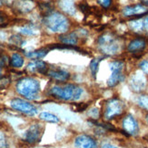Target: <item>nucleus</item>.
Here are the masks:
<instances>
[{"mask_svg": "<svg viewBox=\"0 0 148 148\" xmlns=\"http://www.w3.org/2000/svg\"><path fill=\"white\" fill-rule=\"evenodd\" d=\"M49 93L55 98L63 101H76L83 94V89L75 84L56 85L50 89Z\"/></svg>", "mask_w": 148, "mask_h": 148, "instance_id": "1", "label": "nucleus"}, {"mask_svg": "<svg viewBox=\"0 0 148 148\" xmlns=\"http://www.w3.org/2000/svg\"><path fill=\"white\" fill-rule=\"evenodd\" d=\"M16 92L29 100H35L40 92V83L37 80L31 77H25L16 83Z\"/></svg>", "mask_w": 148, "mask_h": 148, "instance_id": "2", "label": "nucleus"}, {"mask_svg": "<svg viewBox=\"0 0 148 148\" xmlns=\"http://www.w3.org/2000/svg\"><path fill=\"white\" fill-rule=\"evenodd\" d=\"M122 47L123 43L121 40L112 33H105L98 38L99 49L108 56L118 54L122 49Z\"/></svg>", "mask_w": 148, "mask_h": 148, "instance_id": "3", "label": "nucleus"}, {"mask_svg": "<svg viewBox=\"0 0 148 148\" xmlns=\"http://www.w3.org/2000/svg\"><path fill=\"white\" fill-rule=\"evenodd\" d=\"M44 22L48 29L57 33H65L70 27L68 18L59 12H53L52 14L46 17Z\"/></svg>", "mask_w": 148, "mask_h": 148, "instance_id": "4", "label": "nucleus"}, {"mask_svg": "<svg viewBox=\"0 0 148 148\" xmlns=\"http://www.w3.org/2000/svg\"><path fill=\"white\" fill-rule=\"evenodd\" d=\"M124 109H125V104H123V101L116 98L111 99L106 104L104 117L106 120L114 119L123 113Z\"/></svg>", "mask_w": 148, "mask_h": 148, "instance_id": "5", "label": "nucleus"}, {"mask_svg": "<svg viewBox=\"0 0 148 148\" xmlns=\"http://www.w3.org/2000/svg\"><path fill=\"white\" fill-rule=\"evenodd\" d=\"M44 131H45V127L43 124H32L28 129L25 131L24 139L25 142L28 144H31V145L37 144L41 141Z\"/></svg>", "mask_w": 148, "mask_h": 148, "instance_id": "6", "label": "nucleus"}, {"mask_svg": "<svg viewBox=\"0 0 148 148\" xmlns=\"http://www.w3.org/2000/svg\"><path fill=\"white\" fill-rule=\"evenodd\" d=\"M10 105L13 109L29 116H34L37 113V109L33 104L22 99H13L10 101Z\"/></svg>", "mask_w": 148, "mask_h": 148, "instance_id": "7", "label": "nucleus"}, {"mask_svg": "<svg viewBox=\"0 0 148 148\" xmlns=\"http://www.w3.org/2000/svg\"><path fill=\"white\" fill-rule=\"evenodd\" d=\"M129 85L134 92H143L146 86V80L145 75L141 73L134 74L129 81Z\"/></svg>", "mask_w": 148, "mask_h": 148, "instance_id": "8", "label": "nucleus"}, {"mask_svg": "<svg viewBox=\"0 0 148 148\" xmlns=\"http://www.w3.org/2000/svg\"><path fill=\"white\" fill-rule=\"evenodd\" d=\"M148 13V6L145 5H133L128 6L123 9V15L125 17H134V16H142Z\"/></svg>", "mask_w": 148, "mask_h": 148, "instance_id": "9", "label": "nucleus"}, {"mask_svg": "<svg viewBox=\"0 0 148 148\" xmlns=\"http://www.w3.org/2000/svg\"><path fill=\"white\" fill-rule=\"evenodd\" d=\"M75 148H97V143L96 141L86 134L77 136L75 140Z\"/></svg>", "mask_w": 148, "mask_h": 148, "instance_id": "10", "label": "nucleus"}, {"mask_svg": "<svg viewBox=\"0 0 148 148\" xmlns=\"http://www.w3.org/2000/svg\"><path fill=\"white\" fill-rule=\"evenodd\" d=\"M27 70L30 73H40L43 75H47L49 69L46 62L43 60H36L28 64L27 67Z\"/></svg>", "mask_w": 148, "mask_h": 148, "instance_id": "11", "label": "nucleus"}, {"mask_svg": "<svg viewBox=\"0 0 148 148\" xmlns=\"http://www.w3.org/2000/svg\"><path fill=\"white\" fill-rule=\"evenodd\" d=\"M123 128L124 130L130 135H136L138 133L139 127L136 120L132 115L128 114L123 120Z\"/></svg>", "mask_w": 148, "mask_h": 148, "instance_id": "12", "label": "nucleus"}, {"mask_svg": "<svg viewBox=\"0 0 148 148\" xmlns=\"http://www.w3.org/2000/svg\"><path fill=\"white\" fill-rule=\"evenodd\" d=\"M47 75L58 82H66L70 79V73L61 69H50Z\"/></svg>", "mask_w": 148, "mask_h": 148, "instance_id": "13", "label": "nucleus"}, {"mask_svg": "<svg viewBox=\"0 0 148 148\" xmlns=\"http://www.w3.org/2000/svg\"><path fill=\"white\" fill-rule=\"evenodd\" d=\"M146 42L144 38H136L132 40L127 47V50L131 53H138L145 49Z\"/></svg>", "mask_w": 148, "mask_h": 148, "instance_id": "14", "label": "nucleus"}, {"mask_svg": "<svg viewBox=\"0 0 148 148\" xmlns=\"http://www.w3.org/2000/svg\"><path fill=\"white\" fill-rule=\"evenodd\" d=\"M125 80V75L123 73V70H114L111 73V76L109 77L107 81L108 87H115L120 82H122Z\"/></svg>", "mask_w": 148, "mask_h": 148, "instance_id": "15", "label": "nucleus"}, {"mask_svg": "<svg viewBox=\"0 0 148 148\" xmlns=\"http://www.w3.org/2000/svg\"><path fill=\"white\" fill-rule=\"evenodd\" d=\"M60 8L68 15H75L76 11L74 0H58Z\"/></svg>", "mask_w": 148, "mask_h": 148, "instance_id": "16", "label": "nucleus"}, {"mask_svg": "<svg viewBox=\"0 0 148 148\" xmlns=\"http://www.w3.org/2000/svg\"><path fill=\"white\" fill-rule=\"evenodd\" d=\"M33 0H19L16 3V9L21 13H28L34 8Z\"/></svg>", "mask_w": 148, "mask_h": 148, "instance_id": "17", "label": "nucleus"}, {"mask_svg": "<svg viewBox=\"0 0 148 148\" xmlns=\"http://www.w3.org/2000/svg\"><path fill=\"white\" fill-rule=\"evenodd\" d=\"M59 40L66 45H72V46H75L78 42V37L75 33L72 32V33H67V34H63L58 37Z\"/></svg>", "mask_w": 148, "mask_h": 148, "instance_id": "18", "label": "nucleus"}, {"mask_svg": "<svg viewBox=\"0 0 148 148\" xmlns=\"http://www.w3.org/2000/svg\"><path fill=\"white\" fill-rule=\"evenodd\" d=\"M38 8H39L40 14L43 17H47L50 14H52L54 11V5L52 2H39L38 3Z\"/></svg>", "mask_w": 148, "mask_h": 148, "instance_id": "19", "label": "nucleus"}, {"mask_svg": "<svg viewBox=\"0 0 148 148\" xmlns=\"http://www.w3.org/2000/svg\"><path fill=\"white\" fill-rule=\"evenodd\" d=\"M49 49L47 48H42L39 49H36L34 51H30V52H27L25 53V56L29 59H34V60H38L41 59V58H44L47 53H48Z\"/></svg>", "mask_w": 148, "mask_h": 148, "instance_id": "20", "label": "nucleus"}, {"mask_svg": "<svg viewBox=\"0 0 148 148\" xmlns=\"http://www.w3.org/2000/svg\"><path fill=\"white\" fill-rule=\"evenodd\" d=\"M10 65L16 69L21 68L24 65V58L19 53H14L10 59Z\"/></svg>", "mask_w": 148, "mask_h": 148, "instance_id": "21", "label": "nucleus"}, {"mask_svg": "<svg viewBox=\"0 0 148 148\" xmlns=\"http://www.w3.org/2000/svg\"><path fill=\"white\" fill-rule=\"evenodd\" d=\"M39 118L42 121L47 122V123H52V124H57L59 122V119L56 115L50 113H47V112L41 113L39 114Z\"/></svg>", "mask_w": 148, "mask_h": 148, "instance_id": "22", "label": "nucleus"}, {"mask_svg": "<svg viewBox=\"0 0 148 148\" xmlns=\"http://www.w3.org/2000/svg\"><path fill=\"white\" fill-rule=\"evenodd\" d=\"M129 27L133 31L141 32L144 30L143 28V20L142 19H134L129 22Z\"/></svg>", "mask_w": 148, "mask_h": 148, "instance_id": "23", "label": "nucleus"}, {"mask_svg": "<svg viewBox=\"0 0 148 148\" xmlns=\"http://www.w3.org/2000/svg\"><path fill=\"white\" fill-rule=\"evenodd\" d=\"M78 9L83 13L84 15H90L92 13V8L90 6L86 0H83L78 4Z\"/></svg>", "mask_w": 148, "mask_h": 148, "instance_id": "24", "label": "nucleus"}, {"mask_svg": "<svg viewBox=\"0 0 148 148\" xmlns=\"http://www.w3.org/2000/svg\"><path fill=\"white\" fill-rule=\"evenodd\" d=\"M100 60H101L100 59H94L91 60V62H90V70H91V74L94 78H95L96 74H97Z\"/></svg>", "mask_w": 148, "mask_h": 148, "instance_id": "25", "label": "nucleus"}, {"mask_svg": "<svg viewBox=\"0 0 148 148\" xmlns=\"http://www.w3.org/2000/svg\"><path fill=\"white\" fill-rule=\"evenodd\" d=\"M109 67H110L111 72H114V70H123L125 67V63L121 60H114L109 64Z\"/></svg>", "mask_w": 148, "mask_h": 148, "instance_id": "26", "label": "nucleus"}, {"mask_svg": "<svg viewBox=\"0 0 148 148\" xmlns=\"http://www.w3.org/2000/svg\"><path fill=\"white\" fill-rule=\"evenodd\" d=\"M11 83V79L9 76H1L0 77V90L8 89Z\"/></svg>", "mask_w": 148, "mask_h": 148, "instance_id": "27", "label": "nucleus"}, {"mask_svg": "<svg viewBox=\"0 0 148 148\" xmlns=\"http://www.w3.org/2000/svg\"><path fill=\"white\" fill-rule=\"evenodd\" d=\"M138 104L145 110L148 111V95H142L140 96L137 100Z\"/></svg>", "mask_w": 148, "mask_h": 148, "instance_id": "28", "label": "nucleus"}, {"mask_svg": "<svg viewBox=\"0 0 148 148\" xmlns=\"http://www.w3.org/2000/svg\"><path fill=\"white\" fill-rule=\"evenodd\" d=\"M10 65V59L4 53H0V67L2 69Z\"/></svg>", "mask_w": 148, "mask_h": 148, "instance_id": "29", "label": "nucleus"}, {"mask_svg": "<svg viewBox=\"0 0 148 148\" xmlns=\"http://www.w3.org/2000/svg\"><path fill=\"white\" fill-rule=\"evenodd\" d=\"M9 23V18L8 16L5 14V12L0 11V28L5 27Z\"/></svg>", "mask_w": 148, "mask_h": 148, "instance_id": "30", "label": "nucleus"}, {"mask_svg": "<svg viewBox=\"0 0 148 148\" xmlns=\"http://www.w3.org/2000/svg\"><path fill=\"white\" fill-rule=\"evenodd\" d=\"M139 68L142 70V72L148 74V60H143L139 64Z\"/></svg>", "mask_w": 148, "mask_h": 148, "instance_id": "31", "label": "nucleus"}, {"mask_svg": "<svg viewBox=\"0 0 148 148\" xmlns=\"http://www.w3.org/2000/svg\"><path fill=\"white\" fill-rule=\"evenodd\" d=\"M0 148H8V142L2 132H0Z\"/></svg>", "mask_w": 148, "mask_h": 148, "instance_id": "32", "label": "nucleus"}, {"mask_svg": "<svg viewBox=\"0 0 148 148\" xmlns=\"http://www.w3.org/2000/svg\"><path fill=\"white\" fill-rule=\"evenodd\" d=\"M97 3L104 8H108L112 4V0H97Z\"/></svg>", "mask_w": 148, "mask_h": 148, "instance_id": "33", "label": "nucleus"}, {"mask_svg": "<svg viewBox=\"0 0 148 148\" xmlns=\"http://www.w3.org/2000/svg\"><path fill=\"white\" fill-rule=\"evenodd\" d=\"M20 33L25 34V35H34L35 34V31L30 28H27V27H24L20 28Z\"/></svg>", "mask_w": 148, "mask_h": 148, "instance_id": "34", "label": "nucleus"}, {"mask_svg": "<svg viewBox=\"0 0 148 148\" xmlns=\"http://www.w3.org/2000/svg\"><path fill=\"white\" fill-rule=\"evenodd\" d=\"M10 40L11 41H14L15 40V42H14L15 45H20L22 43V38L19 37V36H16V35L12 36L11 38H10Z\"/></svg>", "mask_w": 148, "mask_h": 148, "instance_id": "35", "label": "nucleus"}, {"mask_svg": "<svg viewBox=\"0 0 148 148\" xmlns=\"http://www.w3.org/2000/svg\"><path fill=\"white\" fill-rule=\"evenodd\" d=\"M89 115H90V117H92L94 119H96V118L98 117V115H99V111L97 110V109L95 108V109H93V110H91Z\"/></svg>", "mask_w": 148, "mask_h": 148, "instance_id": "36", "label": "nucleus"}, {"mask_svg": "<svg viewBox=\"0 0 148 148\" xmlns=\"http://www.w3.org/2000/svg\"><path fill=\"white\" fill-rule=\"evenodd\" d=\"M142 20H143V28H144V30L148 31V16L145 17L144 19H142Z\"/></svg>", "mask_w": 148, "mask_h": 148, "instance_id": "37", "label": "nucleus"}, {"mask_svg": "<svg viewBox=\"0 0 148 148\" xmlns=\"http://www.w3.org/2000/svg\"><path fill=\"white\" fill-rule=\"evenodd\" d=\"M101 148H117V147H116V146H114V145H110V144H106V145H103Z\"/></svg>", "mask_w": 148, "mask_h": 148, "instance_id": "38", "label": "nucleus"}, {"mask_svg": "<svg viewBox=\"0 0 148 148\" xmlns=\"http://www.w3.org/2000/svg\"><path fill=\"white\" fill-rule=\"evenodd\" d=\"M1 76H2V68L0 67V77H1Z\"/></svg>", "mask_w": 148, "mask_h": 148, "instance_id": "39", "label": "nucleus"}, {"mask_svg": "<svg viewBox=\"0 0 148 148\" xmlns=\"http://www.w3.org/2000/svg\"><path fill=\"white\" fill-rule=\"evenodd\" d=\"M142 1H144L145 4H147V5H148V0H142Z\"/></svg>", "mask_w": 148, "mask_h": 148, "instance_id": "40", "label": "nucleus"}, {"mask_svg": "<svg viewBox=\"0 0 148 148\" xmlns=\"http://www.w3.org/2000/svg\"><path fill=\"white\" fill-rule=\"evenodd\" d=\"M146 122H147V124H148V115H146Z\"/></svg>", "mask_w": 148, "mask_h": 148, "instance_id": "41", "label": "nucleus"}]
</instances>
